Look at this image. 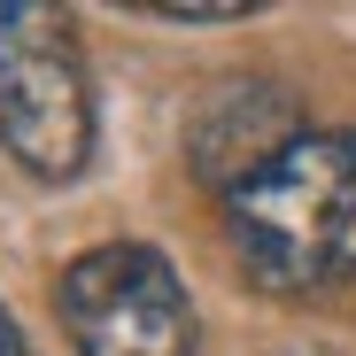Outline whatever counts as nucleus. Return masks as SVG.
Instances as JSON below:
<instances>
[{"label":"nucleus","mask_w":356,"mask_h":356,"mask_svg":"<svg viewBox=\"0 0 356 356\" xmlns=\"http://www.w3.org/2000/svg\"><path fill=\"white\" fill-rule=\"evenodd\" d=\"M310 124H302V108H294L286 86H264V78H225L202 108H194V124H186V163L209 178L217 194H241L248 178L294 147Z\"/></svg>","instance_id":"4"},{"label":"nucleus","mask_w":356,"mask_h":356,"mask_svg":"<svg viewBox=\"0 0 356 356\" xmlns=\"http://www.w3.org/2000/svg\"><path fill=\"white\" fill-rule=\"evenodd\" d=\"M0 147L39 186H70L93 163V78L78 24L47 0H0Z\"/></svg>","instance_id":"2"},{"label":"nucleus","mask_w":356,"mask_h":356,"mask_svg":"<svg viewBox=\"0 0 356 356\" xmlns=\"http://www.w3.org/2000/svg\"><path fill=\"white\" fill-rule=\"evenodd\" d=\"M225 241L264 294H325L356 279V132H302L241 194H225Z\"/></svg>","instance_id":"1"},{"label":"nucleus","mask_w":356,"mask_h":356,"mask_svg":"<svg viewBox=\"0 0 356 356\" xmlns=\"http://www.w3.org/2000/svg\"><path fill=\"white\" fill-rule=\"evenodd\" d=\"M54 318L78 356H194L202 318L178 264L147 241H101L63 264Z\"/></svg>","instance_id":"3"},{"label":"nucleus","mask_w":356,"mask_h":356,"mask_svg":"<svg viewBox=\"0 0 356 356\" xmlns=\"http://www.w3.org/2000/svg\"><path fill=\"white\" fill-rule=\"evenodd\" d=\"M0 356H39V348H31V333L16 325V310H8V302H0Z\"/></svg>","instance_id":"6"},{"label":"nucleus","mask_w":356,"mask_h":356,"mask_svg":"<svg viewBox=\"0 0 356 356\" xmlns=\"http://www.w3.org/2000/svg\"><path fill=\"white\" fill-rule=\"evenodd\" d=\"M140 8L163 24H248L256 0H140Z\"/></svg>","instance_id":"5"}]
</instances>
